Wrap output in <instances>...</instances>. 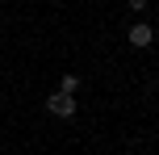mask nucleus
<instances>
[{"instance_id":"f257e3e1","label":"nucleus","mask_w":159,"mask_h":155,"mask_svg":"<svg viewBox=\"0 0 159 155\" xmlns=\"http://www.w3.org/2000/svg\"><path fill=\"white\" fill-rule=\"evenodd\" d=\"M46 113H50V117H67V122H71V117L80 113V109H75V97H71V92H50V97H46Z\"/></svg>"},{"instance_id":"f03ea898","label":"nucleus","mask_w":159,"mask_h":155,"mask_svg":"<svg viewBox=\"0 0 159 155\" xmlns=\"http://www.w3.org/2000/svg\"><path fill=\"white\" fill-rule=\"evenodd\" d=\"M126 38H130V46L147 50V46L155 42V30H151V25H130V34H126Z\"/></svg>"},{"instance_id":"7ed1b4c3","label":"nucleus","mask_w":159,"mask_h":155,"mask_svg":"<svg viewBox=\"0 0 159 155\" xmlns=\"http://www.w3.org/2000/svg\"><path fill=\"white\" fill-rule=\"evenodd\" d=\"M75 88H80V75H71V71H67L63 80H59V92H71V97H75Z\"/></svg>"},{"instance_id":"20e7f679","label":"nucleus","mask_w":159,"mask_h":155,"mask_svg":"<svg viewBox=\"0 0 159 155\" xmlns=\"http://www.w3.org/2000/svg\"><path fill=\"white\" fill-rule=\"evenodd\" d=\"M126 4H130V8L138 13V8H147V0H126Z\"/></svg>"}]
</instances>
